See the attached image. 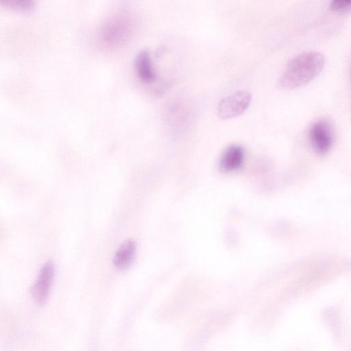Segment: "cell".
<instances>
[{"instance_id": "obj_9", "label": "cell", "mask_w": 351, "mask_h": 351, "mask_svg": "<svg viewBox=\"0 0 351 351\" xmlns=\"http://www.w3.org/2000/svg\"><path fill=\"white\" fill-rule=\"evenodd\" d=\"M34 5V0H0L1 6L21 12L30 11Z\"/></svg>"}, {"instance_id": "obj_5", "label": "cell", "mask_w": 351, "mask_h": 351, "mask_svg": "<svg viewBox=\"0 0 351 351\" xmlns=\"http://www.w3.org/2000/svg\"><path fill=\"white\" fill-rule=\"evenodd\" d=\"M244 159V147L239 144H231L224 149L219 157V169L226 173L237 171L243 167Z\"/></svg>"}, {"instance_id": "obj_10", "label": "cell", "mask_w": 351, "mask_h": 351, "mask_svg": "<svg viewBox=\"0 0 351 351\" xmlns=\"http://www.w3.org/2000/svg\"><path fill=\"white\" fill-rule=\"evenodd\" d=\"M351 0H332L331 8L338 12H345L350 8Z\"/></svg>"}, {"instance_id": "obj_2", "label": "cell", "mask_w": 351, "mask_h": 351, "mask_svg": "<svg viewBox=\"0 0 351 351\" xmlns=\"http://www.w3.org/2000/svg\"><path fill=\"white\" fill-rule=\"evenodd\" d=\"M132 33V24L125 16H115L106 23L100 32L101 43L108 47L124 44Z\"/></svg>"}, {"instance_id": "obj_6", "label": "cell", "mask_w": 351, "mask_h": 351, "mask_svg": "<svg viewBox=\"0 0 351 351\" xmlns=\"http://www.w3.org/2000/svg\"><path fill=\"white\" fill-rule=\"evenodd\" d=\"M55 273L53 263L48 261L42 268L38 279L32 289V295L38 304L47 300L50 292Z\"/></svg>"}, {"instance_id": "obj_3", "label": "cell", "mask_w": 351, "mask_h": 351, "mask_svg": "<svg viewBox=\"0 0 351 351\" xmlns=\"http://www.w3.org/2000/svg\"><path fill=\"white\" fill-rule=\"evenodd\" d=\"M308 138L311 147L315 154L319 156L327 154L335 141L332 123L326 119L314 121L309 128Z\"/></svg>"}, {"instance_id": "obj_8", "label": "cell", "mask_w": 351, "mask_h": 351, "mask_svg": "<svg viewBox=\"0 0 351 351\" xmlns=\"http://www.w3.org/2000/svg\"><path fill=\"white\" fill-rule=\"evenodd\" d=\"M135 67L141 81L150 83L155 80L156 73L147 51H143L137 55L135 59Z\"/></svg>"}, {"instance_id": "obj_4", "label": "cell", "mask_w": 351, "mask_h": 351, "mask_svg": "<svg viewBox=\"0 0 351 351\" xmlns=\"http://www.w3.org/2000/svg\"><path fill=\"white\" fill-rule=\"evenodd\" d=\"M251 94L240 90L223 97L217 108L218 117L223 120L237 117L243 114L251 103Z\"/></svg>"}, {"instance_id": "obj_1", "label": "cell", "mask_w": 351, "mask_h": 351, "mask_svg": "<svg viewBox=\"0 0 351 351\" xmlns=\"http://www.w3.org/2000/svg\"><path fill=\"white\" fill-rule=\"evenodd\" d=\"M324 64V56L319 52L300 53L288 62L278 80L277 87L293 90L303 86L319 75Z\"/></svg>"}, {"instance_id": "obj_7", "label": "cell", "mask_w": 351, "mask_h": 351, "mask_svg": "<svg viewBox=\"0 0 351 351\" xmlns=\"http://www.w3.org/2000/svg\"><path fill=\"white\" fill-rule=\"evenodd\" d=\"M136 250L134 241L128 239L124 241L116 252L113 263L117 268L124 269L132 263Z\"/></svg>"}]
</instances>
